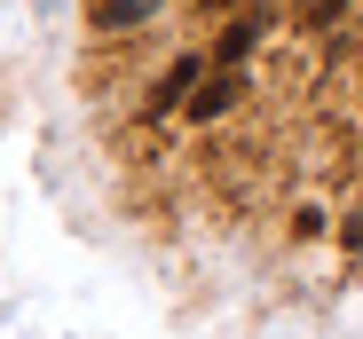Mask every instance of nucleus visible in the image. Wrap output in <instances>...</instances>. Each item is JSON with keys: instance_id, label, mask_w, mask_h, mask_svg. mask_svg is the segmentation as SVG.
I'll return each instance as SVG.
<instances>
[{"instance_id": "f257e3e1", "label": "nucleus", "mask_w": 363, "mask_h": 339, "mask_svg": "<svg viewBox=\"0 0 363 339\" xmlns=\"http://www.w3.org/2000/svg\"><path fill=\"white\" fill-rule=\"evenodd\" d=\"M237 95H245V79H237V71H221V64H213V71L198 79V95L182 103V110H190V119H221V110H237Z\"/></svg>"}, {"instance_id": "20e7f679", "label": "nucleus", "mask_w": 363, "mask_h": 339, "mask_svg": "<svg viewBox=\"0 0 363 339\" xmlns=\"http://www.w3.org/2000/svg\"><path fill=\"white\" fill-rule=\"evenodd\" d=\"M158 8V0H103V8H95V32H127V24H143Z\"/></svg>"}, {"instance_id": "423d86ee", "label": "nucleus", "mask_w": 363, "mask_h": 339, "mask_svg": "<svg viewBox=\"0 0 363 339\" xmlns=\"http://www.w3.org/2000/svg\"><path fill=\"white\" fill-rule=\"evenodd\" d=\"M206 8H237V0H206Z\"/></svg>"}, {"instance_id": "39448f33", "label": "nucleus", "mask_w": 363, "mask_h": 339, "mask_svg": "<svg viewBox=\"0 0 363 339\" xmlns=\"http://www.w3.org/2000/svg\"><path fill=\"white\" fill-rule=\"evenodd\" d=\"M340 8H347V0H316V24H324V16H340Z\"/></svg>"}, {"instance_id": "7ed1b4c3", "label": "nucleus", "mask_w": 363, "mask_h": 339, "mask_svg": "<svg viewBox=\"0 0 363 339\" xmlns=\"http://www.w3.org/2000/svg\"><path fill=\"white\" fill-rule=\"evenodd\" d=\"M261 32H269L261 16H237V24H229V32L213 40V64H221V71H237V64H245V55L261 47Z\"/></svg>"}, {"instance_id": "f03ea898", "label": "nucleus", "mask_w": 363, "mask_h": 339, "mask_svg": "<svg viewBox=\"0 0 363 339\" xmlns=\"http://www.w3.org/2000/svg\"><path fill=\"white\" fill-rule=\"evenodd\" d=\"M206 79V55H174V64L158 71V87H150V110H174V103H190V87Z\"/></svg>"}]
</instances>
